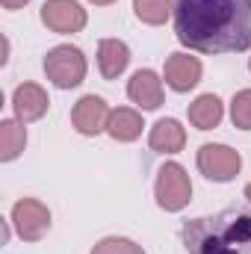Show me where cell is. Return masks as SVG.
Segmentation results:
<instances>
[{
  "instance_id": "8",
  "label": "cell",
  "mask_w": 251,
  "mask_h": 254,
  "mask_svg": "<svg viewBox=\"0 0 251 254\" xmlns=\"http://www.w3.org/2000/svg\"><path fill=\"white\" fill-rule=\"evenodd\" d=\"M110 113H113V107H110L101 95H83V98L71 107V127H74L80 136L107 133Z\"/></svg>"
},
{
  "instance_id": "4",
  "label": "cell",
  "mask_w": 251,
  "mask_h": 254,
  "mask_svg": "<svg viewBox=\"0 0 251 254\" xmlns=\"http://www.w3.org/2000/svg\"><path fill=\"white\" fill-rule=\"evenodd\" d=\"M154 198L157 207L166 213H181L187 210L192 201V178L181 163H163L157 169V181H154Z\"/></svg>"
},
{
  "instance_id": "3",
  "label": "cell",
  "mask_w": 251,
  "mask_h": 254,
  "mask_svg": "<svg viewBox=\"0 0 251 254\" xmlns=\"http://www.w3.org/2000/svg\"><path fill=\"white\" fill-rule=\"evenodd\" d=\"M45 77H48V83L51 86H57V89H77L83 80H86V74H89V63H86V54L80 51V48H74V45H57V48H51L48 54H45Z\"/></svg>"
},
{
  "instance_id": "22",
  "label": "cell",
  "mask_w": 251,
  "mask_h": 254,
  "mask_svg": "<svg viewBox=\"0 0 251 254\" xmlns=\"http://www.w3.org/2000/svg\"><path fill=\"white\" fill-rule=\"evenodd\" d=\"M243 195H246V201H249V204H251V184H249V187H246V192H243Z\"/></svg>"
},
{
  "instance_id": "14",
  "label": "cell",
  "mask_w": 251,
  "mask_h": 254,
  "mask_svg": "<svg viewBox=\"0 0 251 254\" xmlns=\"http://www.w3.org/2000/svg\"><path fill=\"white\" fill-rule=\"evenodd\" d=\"M187 116H189V125L195 127V130H216V127L222 125V119H225V104H222L219 95L204 92V95H198L189 104Z\"/></svg>"
},
{
  "instance_id": "15",
  "label": "cell",
  "mask_w": 251,
  "mask_h": 254,
  "mask_svg": "<svg viewBox=\"0 0 251 254\" xmlns=\"http://www.w3.org/2000/svg\"><path fill=\"white\" fill-rule=\"evenodd\" d=\"M145 130V122H142V113L133 110V107H116L110 113V122H107V133L110 139L116 142H136Z\"/></svg>"
},
{
  "instance_id": "21",
  "label": "cell",
  "mask_w": 251,
  "mask_h": 254,
  "mask_svg": "<svg viewBox=\"0 0 251 254\" xmlns=\"http://www.w3.org/2000/svg\"><path fill=\"white\" fill-rule=\"evenodd\" d=\"M89 3H92V6H113L116 0H89Z\"/></svg>"
},
{
  "instance_id": "7",
  "label": "cell",
  "mask_w": 251,
  "mask_h": 254,
  "mask_svg": "<svg viewBox=\"0 0 251 254\" xmlns=\"http://www.w3.org/2000/svg\"><path fill=\"white\" fill-rule=\"evenodd\" d=\"M39 18H42V24H45L51 33H57V36L83 33L86 24H89V15H86V9H83L77 0H45Z\"/></svg>"
},
{
  "instance_id": "16",
  "label": "cell",
  "mask_w": 251,
  "mask_h": 254,
  "mask_svg": "<svg viewBox=\"0 0 251 254\" xmlns=\"http://www.w3.org/2000/svg\"><path fill=\"white\" fill-rule=\"evenodd\" d=\"M27 148V127L18 119H3L0 122V160L15 163Z\"/></svg>"
},
{
  "instance_id": "10",
  "label": "cell",
  "mask_w": 251,
  "mask_h": 254,
  "mask_svg": "<svg viewBox=\"0 0 251 254\" xmlns=\"http://www.w3.org/2000/svg\"><path fill=\"white\" fill-rule=\"evenodd\" d=\"M127 98L142 110H160L166 101V86H163V74H157L154 68H139L133 71V77L127 80Z\"/></svg>"
},
{
  "instance_id": "11",
  "label": "cell",
  "mask_w": 251,
  "mask_h": 254,
  "mask_svg": "<svg viewBox=\"0 0 251 254\" xmlns=\"http://www.w3.org/2000/svg\"><path fill=\"white\" fill-rule=\"evenodd\" d=\"M51 110V98L45 92V86L39 83H21L15 86L12 92V113L18 122L24 125H33V122H42Z\"/></svg>"
},
{
  "instance_id": "6",
  "label": "cell",
  "mask_w": 251,
  "mask_h": 254,
  "mask_svg": "<svg viewBox=\"0 0 251 254\" xmlns=\"http://www.w3.org/2000/svg\"><path fill=\"white\" fill-rule=\"evenodd\" d=\"M15 234L24 243H39L45 240V234L51 231V210L45 201L39 198H18L12 204V216H9Z\"/></svg>"
},
{
  "instance_id": "20",
  "label": "cell",
  "mask_w": 251,
  "mask_h": 254,
  "mask_svg": "<svg viewBox=\"0 0 251 254\" xmlns=\"http://www.w3.org/2000/svg\"><path fill=\"white\" fill-rule=\"evenodd\" d=\"M3 3V9H9V12H15V9H24L30 0H0Z\"/></svg>"
},
{
  "instance_id": "13",
  "label": "cell",
  "mask_w": 251,
  "mask_h": 254,
  "mask_svg": "<svg viewBox=\"0 0 251 254\" xmlns=\"http://www.w3.org/2000/svg\"><path fill=\"white\" fill-rule=\"evenodd\" d=\"M130 65V48L122 39H101L98 42V71L104 80H119Z\"/></svg>"
},
{
  "instance_id": "12",
  "label": "cell",
  "mask_w": 251,
  "mask_h": 254,
  "mask_svg": "<svg viewBox=\"0 0 251 254\" xmlns=\"http://www.w3.org/2000/svg\"><path fill=\"white\" fill-rule=\"evenodd\" d=\"M148 145H151V151H157L163 157L181 154L187 148V127L178 119H160L148 133Z\"/></svg>"
},
{
  "instance_id": "9",
  "label": "cell",
  "mask_w": 251,
  "mask_h": 254,
  "mask_svg": "<svg viewBox=\"0 0 251 254\" xmlns=\"http://www.w3.org/2000/svg\"><path fill=\"white\" fill-rule=\"evenodd\" d=\"M201 77H204V65L198 57H192L189 51H181V54H172L166 65H163V80H166V86L172 89V92H178V95H187L192 92L198 83H201Z\"/></svg>"
},
{
  "instance_id": "2",
  "label": "cell",
  "mask_w": 251,
  "mask_h": 254,
  "mask_svg": "<svg viewBox=\"0 0 251 254\" xmlns=\"http://www.w3.org/2000/svg\"><path fill=\"white\" fill-rule=\"evenodd\" d=\"M181 240L189 254H251V204L189 219L181 228Z\"/></svg>"
},
{
  "instance_id": "18",
  "label": "cell",
  "mask_w": 251,
  "mask_h": 254,
  "mask_svg": "<svg viewBox=\"0 0 251 254\" xmlns=\"http://www.w3.org/2000/svg\"><path fill=\"white\" fill-rule=\"evenodd\" d=\"M89 254H145V249L130 237H104L92 246Z\"/></svg>"
},
{
  "instance_id": "5",
  "label": "cell",
  "mask_w": 251,
  "mask_h": 254,
  "mask_svg": "<svg viewBox=\"0 0 251 254\" xmlns=\"http://www.w3.org/2000/svg\"><path fill=\"white\" fill-rule=\"evenodd\" d=\"M198 172L213 184H231L243 172V154L225 142H207L195 151Z\"/></svg>"
},
{
  "instance_id": "23",
  "label": "cell",
  "mask_w": 251,
  "mask_h": 254,
  "mask_svg": "<svg viewBox=\"0 0 251 254\" xmlns=\"http://www.w3.org/2000/svg\"><path fill=\"white\" fill-rule=\"evenodd\" d=\"M249 71H251V57H249Z\"/></svg>"
},
{
  "instance_id": "19",
  "label": "cell",
  "mask_w": 251,
  "mask_h": 254,
  "mask_svg": "<svg viewBox=\"0 0 251 254\" xmlns=\"http://www.w3.org/2000/svg\"><path fill=\"white\" fill-rule=\"evenodd\" d=\"M231 122L237 130H251V89H240L231 98Z\"/></svg>"
},
{
  "instance_id": "17",
  "label": "cell",
  "mask_w": 251,
  "mask_h": 254,
  "mask_svg": "<svg viewBox=\"0 0 251 254\" xmlns=\"http://www.w3.org/2000/svg\"><path fill=\"white\" fill-rule=\"evenodd\" d=\"M175 6L178 0H133V15L148 27H160L175 18Z\"/></svg>"
},
{
  "instance_id": "1",
  "label": "cell",
  "mask_w": 251,
  "mask_h": 254,
  "mask_svg": "<svg viewBox=\"0 0 251 254\" xmlns=\"http://www.w3.org/2000/svg\"><path fill=\"white\" fill-rule=\"evenodd\" d=\"M175 36L195 54H243L251 48V0H178Z\"/></svg>"
}]
</instances>
